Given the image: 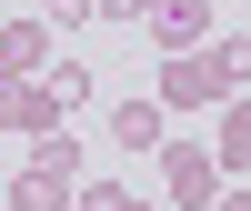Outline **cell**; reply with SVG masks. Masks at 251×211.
<instances>
[{
  "label": "cell",
  "mask_w": 251,
  "mask_h": 211,
  "mask_svg": "<svg viewBox=\"0 0 251 211\" xmlns=\"http://www.w3.org/2000/svg\"><path fill=\"white\" fill-rule=\"evenodd\" d=\"M211 71H221V91H251V40H221Z\"/></svg>",
  "instance_id": "9"
},
{
  "label": "cell",
  "mask_w": 251,
  "mask_h": 211,
  "mask_svg": "<svg viewBox=\"0 0 251 211\" xmlns=\"http://www.w3.org/2000/svg\"><path fill=\"white\" fill-rule=\"evenodd\" d=\"M161 201H171V211H211L221 201V161L211 151H201V141H161Z\"/></svg>",
  "instance_id": "1"
},
{
  "label": "cell",
  "mask_w": 251,
  "mask_h": 211,
  "mask_svg": "<svg viewBox=\"0 0 251 211\" xmlns=\"http://www.w3.org/2000/svg\"><path fill=\"white\" fill-rule=\"evenodd\" d=\"M40 80H50V101H60V111H80V101H91V71H80L71 51H60V71H40Z\"/></svg>",
  "instance_id": "8"
},
{
  "label": "cell",
  "mask_w": 251,
  "mask_h": 211,
  "mask_svg": "<svg viewBox=\"0 0 251 211\" xmlns=\"http://www.w3.org/2000/svg\"><path fill=\"white\" fill-rule=\"evenodd\" d=\"M50 71V30L40 20H0V80H40Z\"/></svg>",
  "instance_id": "4"
},
{
  "label": "cell",
  "mask_w": 251,
  "mask_h": 211,
  "mask_svg": "<svg viewBox=\"0 0 251 211\" xmlns=\"http://www.w3.org/2000/svg\"><path fill=\"white\" fill-rule=\"evenodd\" d=\"M111 141H121V151H131V161H151L161 141H171V111H161L151 91H131V101H121V111H111Z\"/></svg>",
  "instance_id": "3"
},
{
  "label": "cell",
  "mask_w": 251,
  "mask_h": 211,
  "mask_svg": "<svg viewBox=\"0 0 251 211\" xmlns=\"http://www.w3.org/2000/svg\"><path fill=\"white\" fill-rule=\"evenodd\" d=\"M71 191H80V171H50V161L30 151V171L10 181V211H71Z\"/></svg>",
  "instance_id": "5"
},
{
  "label": "cell",
  "mask_w": 251,
  "mask_h": 211,
  "mask_svg": "<svg viewBox=\"0 0 251 211\" xmlns=\"http://www.w3.org/2000/svg\"><path fill=\"white\" fill-rule=\"evenodd\" d=\"M151 40H161V51H201V40H211V0H161V10H151Z\"/></svg>",
  "instance_id": "6"
},
{
  "label": "cell",
  "mask_w": 251,
  "mask_h": 211,
  "mask_svg": "<svg viewBox=\"0 0 251 211\" xmlns=\"http://www.w3.org/2000/svg\"><path fill=\"white\" fill-rule=\"evenodd\" d=\"M211 211H251V191H221V201H211Z\"/></svg>",
  "instance_id": "12"
},
{
  "label": "cell",
  "mask_w": 251,
  "mask_h": 211,
  "mask_svg": "<svg viewBox=\"0 0 251 211\" xmlns=\"http://www.w3.org/2000/svg\"><path fill=\"white\" fill-rule=\"evenodd\" d=\"M211 161H221V171H251V91L221 101V141H211Z\"/></svg>",
  "instance_id": "7"
},
{
  "label": "cell",
  "mask_w": 251,
  "mask_h": 211,
  "mask_svg": "<svg viewBox=\"0 0 251 211\" xmlns=\"http://www.w3.org/2000/svg\"><path fill=\"white\" fill-rule=\"evenodd\" d=\"M131 211H151V201H131Z\"/></svg>",
  "instance_id": "13"
},
{
  "label": "cell",
  "mask_w": 251,
  "mask_h": 211,
  "mask_svg": "<svg viewBox=\"0 0 251 211\" xmlns=\"http://www.w3.org/2000/svg\"><path fill=\"white\" fill-rule=\"evenodd\" d=\"M161 111H211V101H231V91H221V71H211V40H201V51H171V60H161Z\"/></svg>",
  "instance_id": "2"
},
{
  "label": "cell",
  "mask_w": 251,
  "mask_h": 211,
  "mask_svg": "<svg viewBox=\"0 0 251 211\" xmlns=\"http://www.w3.org/2000/svg\"><path fill=\"white\" fill-rule=\"evenodd\" d=\"M91 20V0H40V30H80Z\"/></svg>",
  "instance_id": "11"
},
{
  "label": "cell",
  "mask_w": 251,
  "mask_h": 211,
  "mask_svg": "<svg viewBox=\"0 0 251 211\" xmlns=\"http://www.w3.org/2000/svg\"><path fill=\"white\" fill-rule=\"evenodd\" d=\"M71 211H131V191H121V181H80Z\"/></svg>",
  "instance_id": "10"
}]
</instances>
